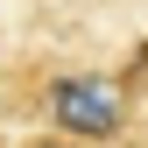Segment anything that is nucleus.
Wrapping results in <instances>:
<instances>
[{"label":"nucleus","instance_id":"nucleus-1","mask_svg":"<svg viewBox=\"0 0 148 148\" xmlns=\"http://www.w3.org/2000/svg\"><path fill=\"white\" fill-rule=\"evenodd\" d=\"M49 127L85 148H113L127 134V92L92 71H64V78H49Z\"/></svg>","mask_w":148,"mask_h":148},{"label":"nucleus","instance_id":"nucleus-2","mask_svg":"<svg viewBox=\"0 0 148 148\" xmlns=\"http://www.w3.org/2000/svg\"><path fill=\"white\" fill-rule=\"evenodd\" d=\"M21 148H85V141H71V134H35V141H21Z\"/></svg>","mask_w":148,"mask_h":148}]
</instances>
